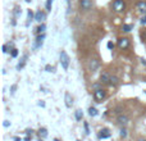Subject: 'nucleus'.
<instances>
[{"mask_svg":"<svg viewBox=\"0 0 146 141\" xmlns=\"http://www.w3.org/2000/svg\"><path fill=\"white\" fill-rule=\"evenodd\" d=\"M69 62H71V59H69V55L67 54V51L62 50L60 51V64L63 67V69L67 70L69 68Z\"/></svg>","mask_w":146,"mask_h":141,"instance_id":"1","label":"nucleus"},{"mask_svg":"<svg viewBox=\"0 0 146 141\" xmlns=\"http://www.w3.org/2000/svg\"><path fill=\"white\" fill-rule=\"evenodd\" d=\"M113 9H114V12H117V13L123 12V10L126 9V3H124V0H114Z\"/></svg>","mask_w":146,"mask_h":141,"instance_id":"2","label":"nucleus"},{"mask_svg":"<svg viewBox=\"0 0 146 141\" xmlns=\"http://www.w3.org/2000/svg\"><path fill=\"white\" fill-rule=\"evenodd\" d=\"M105 96H106V92L104 88H98V90L94 91V98H95V100L98 103H101L105 99Z\"/></svg>","mask_w":146,"mask_h":141,"instance_id":"3","label":"nucleus"},{"mask_svg":"<svg viewBox=\"0 0 146 141\" xmlns=\"http://www.w3.org/2000/svg\"><path fill=\"white\" fill-rule=\"evenodd\" d=\"M117 45H118L119 49L124 50V49H127L129 46V40L127 37H121V39H118V43H117Z\"/></svg>","mask_w":146,"mask_h":141,"instance_id":"4","label":"nucleus"},{"mask_svg":"<svg viewBox=\"0 0 146 141\" xmlns=\"http://www.w3.org/2000/svg\"><path fill=\"white\" fill-rule=\"evenodd\" d=\"M99 67H100V63H99L98 59H91V61L88 62V70H90V72L98 70Z\"/></svg>","mask_w":146,"mask_h":141,"instance_id":"5","label":"nucleus"},{"mask_svg":"<svg viewBox=\"0 0 146 141\" xmlns=\"http://www.w3.org/2000/svg\"><path fill=\"white\" fill-rule=\"evenodd\" d=\"M80 5H81V9L90 10L92 8V1L91 0H80Z\"/></svg>","mask_w":146,"mask_h":141,"instance_id":"6","label":"nucleus"},{"mask_svg":"<svg viewBox=\"0 0 146 141\" xmlns=\"http://www.w3.org/2000/svg\"><path fill=\"white\" fill-rule=\"evenodd\" d=\"M44 40H45V35L44 33H41V35L37 36V39H36V43L35 45H33V49H37V48H41L44 44Z\"/></svg>","mask_w":146,"mask_h":141,"instance_id":"7","label":"nucleus"},{"mask_svg":"<svg viewBox=\"0 0 146 141\" xmlns=\"http://www.w3.org/2000/svg\"><path fill=\"white\" fill-rule=\"evenodd\" d=\"M99 139L100 140H104V139H108V137H110V131H109L108 128H103L100 130V132H99Z\"/></svg>","mask_w":146,"mask_h":141,"instance_id":"8","label":"nucleus"},{"mask_svg":"<svg viewBox=\"0 0 146 141\" xmlns=\"http://www.w3.org/2000/svg\"><path fill=\"white\" fill-rule=\"evenodd\" d=\"M117 121H118V123L121 124L122 127H124L127 123H128V117L124 116V114H121V116H118V118H117Z\"/></svg>","mask_w":146,"mask_h":141,"instance_id":"9","label":"nucleus"},{"mask_svg":"<svg viewBox=\"0 0 146 141\" xmlns=\"http://www.w3.org/2000/svg\"><path fill=\"white\" fill-rule=\"evenodd\" d=\"M109 81H110V74H109L108 72H103L100 76V82L101 83H109Z\"/></svg>","mask_w":146,"mask_h":141,"instance_id":"10","label":"nucleus"},{"mask_svg":"<svg viewBox=\"0 0 146 141\" xmlns=\"http://www.w3.org/2000/svg\"><path fill=\"white\" fill-rule=\"evenodd\" d=\"M136 8L139 9L140 13H146V1H144V0L139 1V3L136 4Z\"/></svg>","mask_w":146,"mask_h":141,"instance_id":"11","label":"nucleus"},{"mask_svg":"<svg viewBox=\"0 0 146 141\" xmlns=\"http://www.w3.org/2000/svg\"><path fill=\"white\" fill-rule=\"evenodd\" d=\"M45 13L44 12H41V10H38V12H36V14H35V21H37V22H42L44 19H45Z\"/></svg>","mask_w":146,"mask_h":141,"instance_id":"12","label":"nucleus"},{"mask_svg":"<svg viewBox=\"0 0 146 141\" xmlns=\"http://www.w3.org/2000/svg\"><path fill=\"white\" fill-rule=\"evenodd\" d=\"M27 58H28V54H25V55H23V58L21 59L19 63H18V66H17V69H18V70H21V69L23 68V67H25L26 62H27Z\"/></svg>","mask_w":146,"mask_h":141,"instance_id":"13","label":"nucleus"},{"mask_svg":"<svg viewBox=\"0 0 146 141\" xmlns=\"http://www.w3.org/2000/svg\"><path fill=\"white\" fill-rule=\"evenodd\" d=\"M64 98H66V105H67V108H71L72 104H73V99H72L71 94H69V92H66Z\"/></svg>","mask_w":146,"mask_h":141,"instance_id":"14","label":"nucleus"},{"mask_svg":"<svg viewBox=\"0 0 146 141\" xmlns=\"http://www.w3.org/2000/svg\"><path fill=\"white\" fill-rule=\"evenodd\" d=\"M119 83V78L117 76H110V81H109V85H113V86H117Z\"/></svg>","mask_w":146,"mask_h":141,"instance_id":"15","label":"nucleus"},{"mask_svg":"<svg viewBox=\"0 0 146 141\" xmlns=\"http://www.w3.org/2000/svg\"><path fill=\"white\" fill-rule=\"evenodd\" d=\"M38 135H40L41 139H45V137L48 136V130L44 128V127H42V128H40V130H38Z\"/></svg>","mask_w":146,"mask_h":141,"instance_id":"16","label":"nucleus"},{"mask_svg":"<svg viewBox=\"0 0 146 141\" xmlns=\"http://www.w3.org/2000/svg\"><path fill=\"white\" fill-rule=\"evenodd\" d=\"M88 114H90V117H96L98 116V110H96V108L90 106V108H88Z\"/></svg>","mask_w":146,"mask_h":141,"instance_id":"17","label":"nucleus"},{"mask_svg":"<svg viewBox=\"0 0 146 141\" xmlns=\"http://www.w3.org/2000/svg\"><path fill=\"white\" fill-rule=\"evenodd\" d=\"M74 116H76V119H77V121H81V119H82V117H83V112L81 110V109H78V110H76Z\"/></svg>","mask_w":146,"mask_h":141,"instance_id":"18","label":"nucleus"},{"mask_svg":"<svg viewBox=\"0 0 146 141\" xmlns=\"http://www.w3.org/2000/svg\"><path fill=\"white\" fill-rule=\"evenodd\" d=\"M35 18V15H33V13H32V10H28V13H27V26L30 25V22Z\"/></svg>","mask_w":146,"mask_h":141,"instance_id":"19","label":"nucleus"},{"mask_svg":"<svg viewBox=\"0 0 146 141\" xmlns=\"http://www.w3.org/2000/svg\"><path fill=\"white\" fill-rule=\"evenodd\" d=\"M45 28H46V26L42 23V25H40L37 28H36V32H37L38 35H41V33H44V31H45Z\"/></svg>","mask_w":146,"mask_h":141,"instance_id":"20","label":"nucleus"},{"mask_svg":"<svg viewBox=\"0 0 146 141\" xmlns=\"http://www.w3.org/2000/svg\"><path fill=\"white\" fill-rule=\"evenodd\" d=\"M132 28H133V26H132V25H123V27H122V31H123V32H129Z\"/></svg>","mask_w":146,"mask_h":141,"instance_id":"21","label":"nucleus"},{"mask_svg":"<svg viewBox=\"0 0 146 141\" xmlns=\"http://www.w3.org/2000/svg\"><path fill=\"white\" fill-rule=\"evenodd\" d=\"M119 135H121L122 139H126V137H127V128H126V127H122V128H121V134H119Z\"/></svg>","mask_w":146,"mask_h":141,"instance_id":"22","label":"nucleus"},{"mask_svg":"<svg viewBox=\"0 0 146 141\" xmlns=\"http://www.w3.org/2000/svg\"><path fill=\"white\" fill-rule=\"evenodd\" d=\"M51 5H53V0H48L46 1V10L48 12H51Z\"/></svg>","mask_w":146,"mask_h":141,"instance_id":"23","label":"nucleus"},{"mask_svg":"<svg viewBox=\"0 0 146 141\" xmlns=\"http://www.w3.org/2000/svg\"><path fill=\"white\" fill-rule=\"evenodd\" d=\"M45 70L46 72H54V67L50 66V64H48V66L45 67Z\"/></svg>","mask_w":146,"mask_h":141,"instance_id":"24","label":"nucleus"},{"mask_svg":"<svg viewBox=\"0 0 146 141\" xmlns=\"http://www.w3.org/2000/svg\"><path fill=\"white\" fill-rule=\"evenodd\" d=\"M15 90H17V85H12V87H10V94H12V95H14L15 94Z\"/></svg>","mask_w":146,"mask_h":141,"instance_id":"25","label":"nucleus"},{"mask_svg":"<svg viewBox=\"0 0 146 141\" xmlns=\"http://www.w3.org/2000/svg\"><path fill=\"white\" fill-rule=\"evenodd\" d=\"M83 126H85L86 135H88V134H90V128H88V124H87V122H85V123H83Z\"/></svg>","mask_w":146,"mask_h":141,"instance_id":"26","label":"nucleus"},{"mask_svg":"<svg viewBox=\"0 0 146 141\" xmlns=\"http://www.w3.org/2000/svg\"><path fill=\"white\" fill-rule=\"evenodd\" d=\"M17 55H18V50L17 49H12V57L13 58H15Z\"/></svg>","mask_w":146,"mask_h":141,"instance_id":"27","label":"nucleus"},{"mask_svg":"<svg viewBox=\"0 0 146 141\" xmlns=\"http://www.w3.org/2000/svg\"><path fill=\"white\" fill-rule=\"evenodd\" d=\"M108 49H110V50H113V49H114V44L111 43V41H109V43H108Z\"/></svg>","mask_w":146,"mask_h":141,"instance_id":"28","label":"nucleus"},{"mask_svg":"<svg viewBox=\"0 0 146 141\" xmlns=\"http://www.w3.org/2000/svg\"><path fill=\"white\" fill-rule=\"evenodd\" d=\"M9 122H8V121H4V123H3V126H4V127H9Z\"/></svg>","mask_w":146,"mask_h":141,"instance_id":"29","label":"nucleus"},{"mask_svg":"<svg viewBox=\"0 0 146 141\" xmlns=\"http://www.w3.org/2000/svg\"><path fill=\"white\" fill-rule=\"evenodd\" d=\"M38 105H40V106H45V103H44V101H40V103H38Z\"/></svg>","mask_w":146,"mask_h":141,"instance_id":"30","label":"nucleus"},{"mask_svg":"<svg viewBox=\"0 0 146 141\" xmlns=\"http://www.w3.org/2000/svg\"><path fill=\"white\" fill-rule=\"evenodd\" d=\"M141 63L144 64V66H146V61H145V59H141Z\"/></svg>","mask_w":146,"mask_h":141,"instance_id":"31","label":"nucleus"},{"mask_svg":"<svg viewBox=\"0 0 146 141\" xmlns=\"http://www.w3.org/2000/svg\"><path fill=\"white\" fill-rule=\"evenodd\" d=\"M13 141H21V139H19V137H14V139H13Z\"/></svg>","mask_w":146,"mask_h":141,"instance_id":"32","label":"nucleus"},{"mask_svg":"<svg viewBox=\"0 0 146 141\" xmlns=\"http://www.w3.org/2000/svg\"><path fill=\"white\" fill-rule=\"evenodd\" d=\"M30 140H31V137H30V136H27V137L25 139V141H30Z\"/></svg>","mask_w":146,"mask_h":141,"instance_id":"33","label":"nucleus"},{"mask_svg":"<svg viewBox=\"0 0 146 141\" xmlns=\"http://www.w3.org/2000/svg\"><path fill=\"white\" fill-rule=\"evenodd\" d=\"M137 141H146V139H139Z\"/></svg>","mask_w":146,"mask_h":141,"instance_id":"34","label":"nucleus"},{"mask_svg":"<svg viewBox=\"0 0 146 141\" xmlns=\"http://www.w3.org/2000/svg\"><path fill=\"white\" fill-rule=\"evenodd\" d=\"M54 141H59V140L58 139H54Z\"/></svg>","mask_w":146,"mask_h":141,"instance_id":"35","label":"nucleus"},{"mask_svg":"<svg viewBox=\"0 0 146 141\" xmlns=\"http://www.w3.org/2000/svg\"><path fill=\"white\" fill-rule=\"evenodd\" d=\"M26 1H27V3H30V1H31V0H26Z\"/></svg>","mask_w":146,"mask_h":141,"instance_id":"36","label":"nucleus"},{"mask_svg":"<svg viewBox=\"0 0 146 141\" xmlns=\"http://www.w3.org/2000/svg\"><path fill=\"white\" fill-rule=\"evenodd\" d=\"M40 141H42V140H41V139H40Z\"/></svg>","mask_w":146,"mask_h":141,"instance_id":"37","label":"nucleus"},{"mask_svg":"<svg viewBox=\"0 0 146 141\" xmlns=\"http://www.w3.org/2000/svg\"><path fill=\"white\" fill-rule=\"evenodd\" d=\"M77 141H80V140H77Z\"/></svg>","mask_w":146,"mask_h":141,"instance_id":"38","label":"nucleus"},{"mask_svg":"<svg viewBox=\"0 0 146 141\" xmlns=\"http://www.w3.org/2000/svg\"><path fill=\"white\" fill-rule=\"evenodd\" d=\"M145 92H146V91H145Z\"/></svg>","mask_w":146,"mask_h":141,"instance_id":"39","label":"nucleus"}]
</instances>
